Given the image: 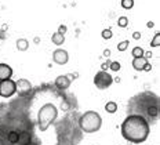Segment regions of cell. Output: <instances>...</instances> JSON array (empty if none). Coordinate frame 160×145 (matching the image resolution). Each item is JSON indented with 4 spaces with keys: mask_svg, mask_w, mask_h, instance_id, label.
Listing matches in <instances>:
<instances>
[{
    "mask_svg": "<svg viewBox=\"0 0 160 145\" xmlns=\"http://www.w3.org/2000/svg\"><path fill=\"white\" fill-rule=\"evenodd\" d=\"M128 44H130L128 40H123V42H120L118 44V50H119V51H126V50H127V47H128Z\"/></svg>",
    "mask_w": 160,
    "mask_h": 145,
    "instance_id": "20",
    "label": "cell"
},
{
    "mask_svg": "<svg viewBox=\"0 0 160 145\" xmlns=\"http://www.w3.org/2000/svg\"><path fill=\"white\" fill-rule=\"evenodd\" d=\"M160 46V33H156L153 40L151 42V47H159Z\"/></svg>",
    "mask_w": 160,
    "mask_h": 145,
    "instance_id": "22",
    "label": "cell"
},
{
    "mask_svg": "<svg viewBox=\"0 0 160 145\" xmlns=\"http://www.w3.org/2000/svg\"><path fill=\"white\" fill-rule=\"evenodd\" d=\"M144 70L145 72H149V70H152V65L149 62H146V65L144 66Z\"/></svg>",
    "mask_w": 160,
    "mask_h": 145,
    "instance_id": "26",
    "label": "cell"
},
{
    "mask_svg": "<svg viewBox=\"0 0 160 145\" xmlns=\"http://www.w3.org/2000/svg\"><path fill=\"white\" fill-rule=\"evenodd\" d=\"M79 126H80V129L87 134L97 133L102 126V117L95 111H87V112H84L80 116Z\"/></svg>",
    "mask_w": 160,
    "mask_h": 145,
    "instance_id": "2",
    "label": "cell"
},
{
    "mask_svg": "<svg viewBox=\"0 0 160 145\" xmlns=\"http://www.w3.org/2000/svg\"><path fill=\"white\" fill-rule=\"evenodd\" d=\"M109 68H111L113 72H118V70H120V68H122V65H120V62H118V61H111Z\"/></svg>",
    "mask_w": 160,
    "mask_h": 145,
    "instance_id": "21",
    "label": "cell"
},
{
    "mask_svg": "<svg viewBox=\"0 0 160 145\" xmlns=\"http://www.w3.org/2000/svg\"><path fill=\"white\" fill-rule=\"evenodd\" d=\"M28 49H29V42L26 39L17 40V50H18V51H26Z\"/></svg>",
    "mask_w": 160,
    "mask_h": 145,
    "instance_id": "14",
    "label": "cell"
},
{
    "mask_svg": "<svg viewBox=\"0 0 160 145\" xmlns=\"http://www.w3.org/2000/svg\"><path fill=\"white\" fill-rule=\"evenodd\" d=\"M12 76V68L8 64H0V82L11 79Z\"/></svg>",
    "mask_w": 160,
    "mask_h": 145,
    "instance_id": "9",
    "label": "cell"
},
{
    "mask_svg": "<svg viewBox=\"0 0 160 145\" xmlns=\"http://www.w3.org/2000/svg\"><path fill=\"white\" fill-rule=\"evenodd\" d=\"M71 82H72V79L68 75H59L55 79L54 83H55L57 89H59V90H68L69 86H71Z\"/></svg>",
    "mask_w": 160,
    "mask_h": 145,
    "instance_id": "7",
    "label": "cell"
},
{
    "mask_svg": "<svg viewBox=\"0 0 160 145\" xmlns=\"http://www.w3.org/2000/svg\"><path fill=\"white\" fill-rule=\"evenodd\" d=\"M58 116V109L54 104L48 102L44 104L40 108L39 113H38V123H39V129L42 131H46L51 126V123H54V120Z\"/></svg>",
    "mask_w": 160,
    "mask_h": 145,
    "instance_id": "3",
    "label": "cell"
},
{
    "mask_svg": "<svg viewBox=\"0 0 160 145\" xmlns=\"http://www.w3.org/2000/svg\"><path fill=\"white\" fill-rule=\"evenodd\" d=\"M122 136L124 140L130 141L132 144H141L146 141L149 133H151V127L149 122L141 115H128L122 123Z\"/></svg>",
    "mask_w": 160,
    "mask_h": 145,
    "instance_id": "1",
    "label": "cell"
},
{
    "mask_svg": "<svg viewBox=\"0 0 160 145\" xmlns=\"http://www.w3.org/2000/svg\"><path fill=\"white\" fill-rule=\"evenodd\" d=\"M51 42L54 43L55 46H62L64 44V42H65V36L57 32V33H54V35L51 36Z\"/></svg>",
    "mask_w": 160,
    "mask_h": 145,
    "instance_id": "13",
    "label": "cell"
},
{
    "mask_svg": "<svg viewBox=\"0 0 160 145\" xmlns=\"http://www.w3.org/2000/svg\"><path fill=\"white\" fill-rule=\"evenodd\" d=\"M15 87H17V91L21 93V94H26L32 90V83L26 79H18L15 82Z\"/></svg>",
    "mask_w": 160,
    "mask_h": 145,
    "instance_id": "8",
    "label": "cell"
},
{
    "mask_svg": "<svg viewBox=\"0 0 160 145\" xmlns=\"http://www.w3.org/2000/svg\"><path fill=\"white\" fill-rule=\"evenodd\" d=\"M17 93V87H15V82L11 79L3 80L0 82V97L3 98H10Z\"/></svg>",
    "mask_w": 160,
    "mask_h": 145,
    "instance_id": "5",
    "label": "cell"
},
{
    "mask_svg": "<svg viewBox=\"0 0 160 145\" xmlns=\"http://www.w3.org/2000/svg\"><path fill=\"white\" fill-rule=\"evenodd\" d=\"M153 26H155V22H153V21H149V22H148V28H153Z\"/></svg>",
    "mask_w": 160,
    "mask_h": 145,
    "instance_id": "30",
    "label": "cell"
},
{
    "mask_svg": "<svg viewBox=\"0 0 160 145\" xmlns=\"http://www.w3.org/2000/svg\"><path fill=\"white\" fill-rule=\"evenodd\" d=\"M101 35H102V38H104L105 40H108V39H111L112 36H113V33H112V31H111V29H104Z\"/></svg>",
    "mask_w": 160,
    "mask_h": 145,
    "instance_id": "23",
    "label": "cell"
},
{
    "mask_svg": "<svg viewBox=\"0 0 160 145\" xmlns=\"http://www.w3.org/2000/svg\"><path fill=\"white\" fill-rule=\"evenodd\" d=\"M26 145H38V144H36V142H32V141H31V142H29V144H26Z\"/></svg>",
    "mask_w": 160,
    "mask_h": 145,
    "instance_id": "32",
    "label": "cell"
},
{
    "mask_svg": "<svg viewBox=\"0 0 160 145\" xmlns=\"http://www.w3.org/2000/svg\"><path fill=\"white\" fill-rule=\"evenodd\" d=\"M118 25L120 26V28H127L128 18H127V17H120V18L118 19Z\"/></svg>",
    "mask_w": 160,
    "mask_h": 145,
    "instance_id": "19",
    "label": "cell"
},
{
    "mask_svg": "<svg viewBox=\"0 0 160 145\" xmlns=\"http://www.w3.org/2000/svg\"><path fill=\"white\" fill-rule=\"evenodd\" d=\"M105 111L109 113H115L116 111H118V104H116L115 101H108V102L105 104Z\"/></svg>",
    "mask_w": 160,
    "mask_h": 145,
    "instance_id": "15",
    "label": "cell"
},
{
    "mask_svg": "<svg viewBox=\"0 0 160 145\" xmlns=\"http://www.w3.org/2000/svg\"><path fill=\"white\" fill-rule=\"evenodd\" d=\"M144 49L142 47H139V46H135L134 49L131 50V54H132V57L134 58H138V57H144Z\"/></svg>",
    "mask_w": 160,
    "mask_h": 145,
    "instance_id": "17",
    "label": "cell"
},
{
    "mask_svg": "<svg viewBox=\"0 0 160 145\" xmlns=\"http://www.w3.org/2000/svg\"><path fill=\"white\" fill-rule=\"evenodd\" d=\"M144 55H145V58L148 60V58H151V57H152V53L151 51H146V53H144Z\"/></svg>",
    "mask_w": 160,
    "mask_h": 145,
    "instance_id": "28",
    "label": "cell"
},
{
    "mask_svg": "<svg viewBox=\"0 0 160 145\" xmlns=\"http://www.w3.org/2000/svg\"><path fill=\"white\" fill-rule=\"evenodd\" d=\"M109 64H111V61H106L105 64H102V66H101V68H102V70H106V69H108Z\"/></svg>",
    "mask_w": 160,
    "mask_h": 145,
    "instance_id": "27",
    "label": "cell"
},
{
    "mask_svg": "<svg viewBox=\"0 0 160 145\" xmlns=\"http://www.w3.org/2000/svg\"><path fill=\"white\" fill-rule=\"evenodd\" d=\"M132 39L139 40V39H141V33H139V32H134V33H132Z\"/></svg>",
    "mask_w": 160,
    "mask_h": 145,
    "instance_id": "25",
    "label": "cell"
},
{
    "mask_svg": "<svg viewBox=\"0 0 160 145\" xmlns=\"http://www.w3.org/2000/svg\"><path fill=\"white\" fill-rule=\"evenodd\" d=\"M7 140L11 144H18L19 133H17V131H10V133H7Z\"/></svg>",
    "mask_w": 160,
    "mask_h": 145,
    "instance_id": "16",
    "label": "cell"
},
{
    "mask_svg": "<svg viewBox=\"0 0 160 145\" xmlns=\"http://www.w3.org/2000/svg\"><path fill=\"white\" fill-rule=\"evenodd\" d=\"M145 113L148 115L151 119L156 120L159 117V104H153V105H149L148 108H146Z\"/></svg>",
    "mask_w": 160,
    "mask_h": 145,
    "instance_id": "11",
    "label": "cell"
},
{
    "mask_svg": "<svg viewBox=\"0 0 160 145\" xmlns=\"http://www.w3.org/2000/svg\"><path fill=\"white\" fill-rule=\"evenodd\" d=\"M52 61L58 65H65L69 61V54L66 50L64 49H57L54 53H52Z\"/></svg>",
    "mask_w": 160,
    "mask_h": 145,
    "instance_id": "6",
    "label": "cell"
},
{
    "mask_svg": "<svg viewBox=\"0 0 160 145\" xmlns=\"http://www.w3.org/2000/svg\"><path fill=\"white\" fill-rule=\"evenodd\" d=\"M32 141V137H31V133L29 131H22V133H19V140L18 142L21 145H26L29 144Z\"/></svg>",
    "mask_w": 160,
    "mask_h": 145,
    "instance_id": "12",
    "label": "cell"
},
{
    "mask_svg": "<svg viewBox=\"0 0 160 145\" xmlns=\"http://www.w3.org/2000/svg\"><path fill=\"white\" fill-rule=\"evenodd\" d=\"M0 145H4V142H3V140H0Z\"/></svg>",
    "mask_w": 160,
    "mask_h": 145,
    "instance_id": "33",
    "label": "cell"
},
{
    "mask_svg": "<svg viewBox=\"0 0 160 145\" xmlns=\"http://www.w3.org/2000/svg\"><path fill=\"white\" fill-rule=\"evenodd\" d=\"M66 31H68V28H66L65 25H59V28H58V33H61V35H64V36H65Z\"/></svg>",
    "mask_w": 160,
    "mask_h": 145,
    "instance_id": "24",
    "label": "cell"
},
{
    "mask_svg": "<svg viewBox=\"0 0 160 145\" xmlns=\"http://www.w3.org/2000/svg\"><path fill=\"white\" fill-rule=\"evenodd\" d=\"M146 62H148V60L145 58V57H138V58H132V68L135 70H144V66L146 65Z\"/></svg>",
    "mask_w": 160,
    "mask_h": 145,
    "instance_id": "10",
    "label": "cell"
},
{
    "mask_svg": "<svg viewBox=\"0 0 160 145\" xmlns=\"http://www.w3.org/2000/svg\"><path fill=\"white\" fill-rule=\"evenodd\" d=\"M104 55H105V57H109V55H111V50H105V51H104Z\"/></svg>",
    "mask_w": 160,
    "mask_h": 145,
    "instance_id": "29",
    "label": "cell"
},
{
    "mask_svg": "<svg viewBox=\"0 0 160 145\" xmlns=\"http://www.w3.org/2000/svg\"><path fill=\"white\" fill-rule=\"evenodd\" d=\"M120 4H122V7L124 10H131L134 7V0H122Z\"/></svg>",
    "mask_w": 160,
    "mask_h": 145,
    "instance_id": "18",
    "label": "cell"
},
{
    "mask_svg": "<svg viewBox=\"0 0 160 145\" xmlns=\"http://www.w3.org/2000/svg\"><path fill=\"white\" fill-rule=\"evenodd\" d=\"M113 83V77L106 70H99L94 76V84L98 90H106Z\"/></svg>",
    "mask_w": 160,
    "mask_h": 145,
    "instance_id": "4",
    "label": "cell"
},
{
    "mask_svg": "<svg viewBox=\"0 0 160 145\" xmlns=\"http://www.w3.org/2000/svg\"><path fill=\"white\" fill-rule=\"evenodd\" d=\"M61 106H62V109H68V104H65V102H64V104H62V105H61Z\"/></svg>",
    "mask_w": 160,
    "mask_h": 145,
    "instance_id": "31",
    "label": "cell"
}]
</instances>
